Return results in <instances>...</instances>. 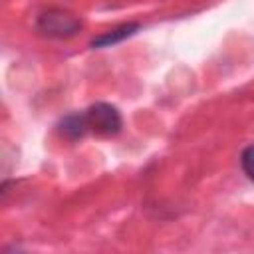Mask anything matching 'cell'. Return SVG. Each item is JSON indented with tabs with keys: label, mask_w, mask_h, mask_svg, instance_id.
Returning a JSON list of instances; mask_svg holds the SVG:
<instances>
[{
	"label": "cell",
	"mask_w": 254,
	"mask_h": 254,
	"mask_svg": "<svg viewBox=\"0 0 254 254\" xmlns=\"http://www.w3.org/2000/svg\"><path fill=\"white\" fill-rule=\"evenodd\" d=\"M58 133H60V137L65 139V141H71V143L81 141V139L87 135L85 125H83V119H81V111L64 115V117L58 121Z\"/></svg>",
	"instance_id": "277c9868"
},
{
	"label": "cell",
	"mask_w": 254,
	"mask_h": 254,
	"mask_svg": "<svg viewBox=\"0 0 254 254\" xmlns=\"http://www.w3.org/2000/svg\"><path fill=\"white\" fill-rule=\"evenodd\" d=\"M139 30H141V24L139 22H125V24H119V26H115V28L99 34V36H95L89 46L91 48H97V50L99 48H111V46H117V44L125 42L127 38L135 36Z\"/></svg>",
	"instance_id": "3957f363"
},
{
	"label": "cell",
	"mask_w": 254,
	"mask_h": 254,
	"mask_svg": "<svg viewBox=\"0 0 254 254\" xmlns=\"http://www.w3.org/2000/svg\"><path fill=\"white\" fill-rule=\"evenodd\" d=\"M81 119L85 125L87 135L95 133L101 137H113L123 129V117L119 109L111 103L97 101L81 111Z\"/></svg>",
	"instance_id": "7a4b0ae2"
},
{
	"label": "cell",
	"mask_w": 254,
	"mask_h": 254,
	"mask_svg": "<svg viewBox=\"0 0 254 254\" xmlns=\"http://www.w3.org/2000/svg\"><path fill=\"white\" fill-rule=\"evenodd\" d=\"M240 169L248 177V181L254 183V143L242 149V153H240Z\"/></svg>",
	"instance_id": "5b68a950"
},
{
	"label": "cell",
	"mask_w": 254,
	"mask_h": 254,
	"mask_svg": "<svg viewBox=\"0 0 254 254\" xmlns=\"http://www.w3.org/2000/svg\"><path fill=\"white\" fill-rule=\"evenodd\" d=\"M81 28H83V22L75 14L62 10V8H48L36 18L38 34H42L44 38H52V40L73 38Z\"/></svg>",
	"instance_id": "6da1fadb"
}]
</instances>
